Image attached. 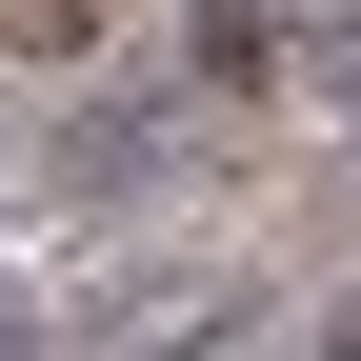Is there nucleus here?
I'll return each instance as SVG.
<instances>
[{
  "mask_svg": "<svg viewBox=\"0 0 361 361\" xmlns=\"http://www.w3.org/2000/svg\"><path fill=\"white\" fill-rule=\"evenodd\" d=\"M281 80H301V101H361V0H322V20H301V61H281Z\"/></svg>",
  "mask_w": 361,
  "mask_h": 361,
  "instance_id": "nucleus-2",
  "label": "nucleus"
},
{
  "mask_svg": "<svg viewBox=\"0 0 361 361\" xmlns=\"http://www.w3.org/2000/svg\"><path fill=\"white\" fill-rule=\"evenodd\" d=\"M80 20H101V0H0V40H20V61H61Z\"/></svg>",
  "mask_w": 361,
  "mask_h": 361,
  "instance_id": "nucleus-3",
  "label": "nucleus"
},
{
  "mask_svg": "<svg viewBox=\"0 0 361 361\" xmlns=\"http://www.w3.org/2000/svg\"><path fill=\"white\" fill-rule=\"evenodd\" d=\"M301 40H281V0H201V80H281Z\"/></svg>",
  "mask_w": 361,
  "mask_h": 361,
  "instance_id": "nucleus-1",
  "label": "nucleus"
},
{
  "mask_svg": "<svg viewBox=\"0 0 361 361\" xmlns=\"http://www.w3.org/2000/svg\"><path fill=\"white\" fill-rule=\"evenodd\" d=\"M322 341H341V361H361V301H341V322H322Z\"/></svg>",
  "mask_w": 361,
  "mask_h": 361,
  "instance_id": "nucleus-4",
  "label": "nucleus"
}]
</instances>
